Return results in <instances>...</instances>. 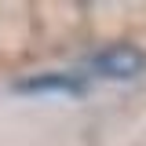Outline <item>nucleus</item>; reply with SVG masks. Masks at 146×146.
<instances>
[{"label": "nucleus", "mask_w": 146, "mask_h": 146, "mask_svg": "<svg viewBox=\"0 0 146 146\" xmlns=\"http://www.w3.org/2000/svg\"><path fill=\"white\" fill-rule=\"evenodd\" d=\"M22 95H84L88 91V80L80 77V73H36V77H26V80H18L15 84Z\"/></svg>", "instance_id": "2"}, {"label": "nucleus", "mask_w": 146, "mask_h": 146, "mask_svg": "<svg viewBox=\"0 0 146 146\" xmlns=\"http://www.w3.org/2000/svg\"><path fill=\"white\" fill-rule=\"evenodd\" d=\"M88 70H95L99 77H110V80H128V77H139L146 70V55L131 44H113L106 51L91 55Z\"/></svg>", "instance_id": "1"}]
</instances>
